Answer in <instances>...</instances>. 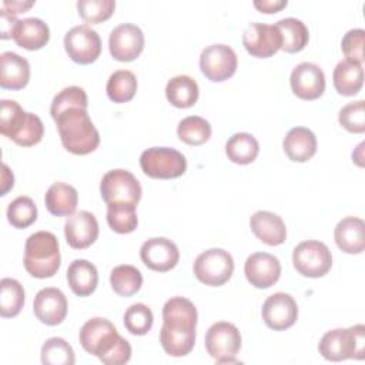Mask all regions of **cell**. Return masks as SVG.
I'll use <instances>...</instances> for the list:
<instances>
[{
  "label": "cell",
  "mask_w": 365,
  "mask_h": 365,
  "mask_svg": "<svg viewBox=\"0 0 365 365\" xmlns=\"http://www.w3.org/2000/svg\"><path fill=\"white\" fill-rule=\"evenodd\" d=\"M51 117L57 124L61 144L71 154L86 155L98 147L100 134L86 107H67Z\"/></svg>",
  "instance_id": "6da1fadb"
},
{
  "label": "cell",
  "mask_w": 365,
  "mask_h": 365,
  "mask_svg": "<svg viewBox=\"0 0 365 365\" xmlns=\"http://www.w3.org/2000/svg\"><path fill=\"white\" fill-rule=\"evenodd\" d=\"M0 133L19 145L31 147L41 141L44 125L38 115L24 111L17 101L1 100Z\"/></svg>",
  "instance_id": "7a4b0ae2"
},
{
  "label": "cell",
  "mask_w": 365,
  "mask_h": 365,
  "mask_svg": "<svg viewBox=\"0 0 365 365\" xmlns=\"http://www.w3.org/2000/svg\"><path fill=\"white\" fill-rule=\"evenodd\" d=\"M24 268L34 278L54 277L60 268L61 257L58 241L50 231L31 234L24 245Z\"/></svg>",
  "instance_id": "3957f363"
},
{
  "label": "cell",
  "mask_w": 365,
  "mask_h": 365,
  "mask_svg": "<svg viewBox=\"0 0 365 365\" xmlns=\"http://www.w3.org/2000/svg\"><path fill=\"white\" fill-rule=\"evenodd\" d=\"M78 339L84 351L97 356L107 365L118 355L125 339L117 332L115 327L106 318H91L80 329Z\"/></svg>",
  "instance_id": "277c9868"
},
{
  "label": "cell",
  "mask_w": 365,
  "mask_h": 365,
  "mask_svg": "<svg viewBox=\"0 0 365 365\" xmlns=\"http://www.w3.org/2000/svg\"><path fill=\"white\" fill-rule=\"evenodd\" d=\"M319 354L332 362L344 359H364L365 356V327L362 324L351 328L328 331L319 341Z\"/></svg>",
  "instance_id": "5b68a950"
},
{
  "label": "cell",
  "mask_w": 365,
  "mask_h": 365,
  "mask_svg": "<svg viewBox=\"0 0 365 365\" xmlns=\"http://www.w3.org/2000/svg\"><path fill=\"white\" fill-rule=\"evenodd\" d=\"M143 173L151 178L170 180L181 177L187 170L185 157L170 147H151L140 155Z\"/></svg>",
  "instance_id": "8992f818"
},
{
  "label": "cell",
  "mask_w": 365,
  "mask_h": 365,
  "mask_svg": "<svg viewBox=\"0 0 365 365\" xmlns=\"http://www.w3.org/2000/svg\"><path fill=\"white\" fill-rule=\"evenodd\" d=\"M234 272V259L222 248H210L201 252L194 261L195 278L210 287L225 284Z\"/></svg>",
  "instance_id": "52a82bcc"
},
{
  "label": "cell",
  "mask_w": 365,
  "mask_h": 365,
  "mask_svg": "<svg viewBox=\"0 0 365 365\" xmlns=\"http://www.w3.org/2000/svg\"><path fill=\"white\" fill-rule=\"evenodd\" d=\"M294 268L304 277L319 278L328 274L332 267V254L329 248L315 240L299 242L292 251Z\"/></svg>",
  "instance_id": "ba28073f"
},
{
  "label": "cell",
  "mask_w": 365,
  "mask_h": 365,
  "mask_svg": "<svg viewBox=\"0 0 365 365\" xmlns=\"http://www.w3.org/2000/svg\"><path fill=\"white\" fill-rule=\"evenodd\" d=\"M205 349L218 364L237 362V354L241 348V334L238 328L225 321L212 324L205 334Z\"/></svg>",
  "instance_id": "9c48e42d"
},
{
  "label": "cell",
  "mask_w": 365,
  "mask_h": 365,
  "mask_svg": "<svg viewBox=\"0 0 365 365\" xmlns=\"http://www.w3.org/2000/svg\"><path fill=\"white\" fill-rule=\"evenodd\" d=\"M100 192L107 204L128 202L137 205L141 198L138 180L127 170L117 168L107 171L100 182Z\"/></svg>",
  "instance_id": "30bf717a"
},
{
  "label": "cell",
  "mask_w": 365,
  "mask_h": 365,
  "mask_svg": "<svg viewBox=\"0 0 365 365\" xmlns=\"http://www.w3.org/2000/svg\"><path fill=\"white\" fill-rule=\"evenodd\" d=\"M64 48L68 57L78 64L94 63L101 53V38L87 24L71 27L64 36Z\"/></svg>",
  "instance_id": "8fae6325"
},
{
  "label": "cell",
  "mask_w": 365,
  "mask_h": 365,
  "mask_svg": "<svg viewBox=\"0 0 365 365\" xmlns=\"http://www.w3.org/2000/svg\"><path fill=\"white\" fill-rule=\"evenodd\" d=\"M238 66L235 51L227 44H211L201 51L200 68L211 81H224L234 76Z\"/></svg>",
  "instance_id": "7c38bea8"
},
{
  "label": "cell",
  "mask_w": 365,
  "mask_h": 365,
  "mask_svg": "<svg viewBox=\"0 0 365 365\" xmlns=\"http://www.w3.org/2000/svg\"><path fill=\"white\" fill-rule=\"evenodd\" d=\"M242 44L251 56L267 58L281 48L282 38L275 26L251 23L242 33Z\"/></svg>",
  "instance_id": "4fadbf2b"
},
{
  "label": "cell",
  "mask_w": 365,
  "mask_h": 365,
  "mask_svg": "<svg viewBox=\"0 0 365 365\" xmlns=\"http://www.w3.org/2000/svg\"><path fill=\"white\" fill-rule=\"evenodd\" d=\"M261 314L268 328L274 331H285L295 324L298 318V307L289 294L275 292L264 301Z\"/></svg>",
  "instance_id": "5bb4252c"
},
{
  "label": "cell",
  "mask_w": 365,
  "mask_h": 365,
  "mask_svg": "<svg viewBox=\"0 0 365 365\" xmlns=\"http://www.w3.org/2000/svg\"><path fill=\"white\" fill-rule=\"evenodd\" d=\"M108 48L115 60L133 61L141 54L144 48V34L135 24H120L110 33Z\"/></svg>",
  "instance_id": "9a60e30c"
},
{
  "label": "cell",
  "mask_w": 365,
  "mask_h": 365,
  "mask_svg": "<svg viewBox=\"0 0 365 365\" xmlns=\"http://www.w3.org/2000/svg\"><path fill=\"white\" fill-rule=\"evenodd\" d=\"M292 93L301 100H317L324 94L325 76L315 63L304 61L294 67L289 77Z\"/></svg>",
  "instance_id": "2e32d148"
},
{
  "label": "cell",
  "mask_w": 365,
  "mask_h": 365,
  "mask_svg": "<svg viewBox=\"0 0 365 365\" xmlns=\"http://www.w3.org/2000/svg\"><path fill=\"white\" fill-rule=\"evenodd\" d=\"M140 257L147 268L157 272H167L177 265L180 251L171 240L155 237L147 240L141 245Z\"/></svg>",
  "instance_id": "e0dca14e"
},
{
  "label": "cell",
  "mask_w": 365,
  "mask_h": 365,
  "mask_svg": "<svg viewBox=\"0 0 365 365\" xmlns=\"http://www.w3.org/2000/svg\"><path fill=\"white\" fill-rule=\"evenodd\" d=\"M197 309L194 304L182 297L170 298L163 307V327L161 329L171 332L195 334Z\"/></svg>",
  "instance_id": "ac0fdd59"
},
{
  "label": "cell",
  "mask_w": 365,
  "mask_h": 365,
  "mask_svg": "<svg viewBox=\"0 0 365 365\" xmlns=\"http://www.w3.org/2000/svg\"><path fill=\"white\" fill-rule=\"evenodd\" d=\"M244 272L251 285L264 289L274 285L281 275L279 259L268 252L251 254L244 265Z\"/></svg>",
  "instance_id": "d6986e66"
},
{
  "label": "cell",
  "mask_w": 365,
  "mask_h": 365,
  "mask_svg": "<svg viewBox=\"0 0 365 365\" xmlns=\"http://www.w3.org/2000/svg\"><path fill=\"white\" fill-rule=\"evenodd\" d=\"M66 241L71 248L84 250L98 237V222L88 211H77L67 217L64 222Z\"/></svg>",
  "instance_id": "ffe728a7"
},
{
  "label": "cell",
  "mask_w": 365,
  "mask_h": 365,
  "mask_svg": "<svg viewBox=\"0 0 365 365\" xmlns=\"http://www.w3.org/2000/svg\"><path fill=\"white\" fill-rule=\"evenodd\" d=\"M33 311L40 322L50 327L58 325L67 315L66 295L58 288H43L34 297Z\"/></svg>",
  "instance_id": "44dd1931"
},
{
  "label": "cell",
  "mask_w": 365,
  "mask_h": 365,
  "mask_svg": "<svg viewBox=\"0 0 365 365\" xmlns=\"http://www.w3.org/2000/svg\"><path fill=\"white\" fill-rule=\"evenodd\" d=\"M11 38L19 47L26 50H38L47 44L50 30L41 19L27 17L16 21L11 31Z\"/></svg>",
  "instance_id": "7402d4cb"
},
{
  "label": "cell",
  "mask_w": 365,
  "mask_h": 365,
  "mask_svg": "<svg viewBox=\"0 0 365 365\" xmlns=\"http://www.w3.org/2000/svg\"><path fill=\"white\" fill-rule=\"evenodd\" d=\"M30 78L29 61L13 51L0 56V86L9 90H21Z\"/></svg>",
  "instance_id": "603a6c76"
},
{
  "label": "cell",
  "mask_w": 365,
  "mask_h": 365,
  "mask_svg": "<svg viewBox=\"0 0 365 365\" xmlns=\"http://www.w3.org/2000/svg\"><path fill=\"white\" fill-rule=\"evenodd\" d=\"M254 235L267 245H279L287 238V228L282 218L269 211H257L250 218Z\"/></svg>",
  "instance_id": "cb8c5ba5"
},
{
  "label": "cell",
  "mask_w": 365,
  "mask_h": 365,
  "mask_svg": "<svg viewBox=\"0 0 365 365\" xmlns=\"http://www.w3.org/2000/svg\"><path fill=\"white\" fill-rule=\"evenodd\" d=\"M334 238L341 251L361 254L365 248V222L358 217H345L336 224Z\"/></svg>",
  "instance_id": "d4e9b609"
},
{
  "label": "cell",
  "mask_w": 365,
  "mask_h": 365,
  "mask_svg": "<svg viewBox=\"0 0 365 365\" xmlns=\"http://www.w3.org/2000/svg\"><path fill=\"white\" fill-rule=\"evenodd\" d=\"M282 145L291 161L305 163L317 153V137L307 127H294L287 133Z\"/></svg>",
  "instance_id": "484cf974"
},
{
  "label": "cell",
  "mask_w": 365,
  "mask_h": 365,
  "mask_svg": "<svg viewBox=\"0 0 365 365\" xmlns=\"http://www.w3.org/2000/svg\"><path fill=\"white\" fill-rule=\"evenodd\" d=\"M46 208L56 217L74 214L78 202V192L73 185L66 182H54L48 187L44 195Z\"/></svg>",
  "instance_id": "4316f807"
},
{
  "label": "cell",
  "mask_w": 365,
  "mask_h": 365,
  "mask_svg": "<svg viewBox=\"0 0 365 365\" xmlns=\"http://www.w3.org/2000/svg\"><path fill=\"white\" fill-rule=\"evenodd\" d=\"M335 90L345 97L355 96L364 84V68L361 63L352 60H341L332 74Z\"/></svg>",
  "instance_id": "83f0119b"
},
{
  "label": "cell",
  "mask_w": 365,
  "mask_h": 365,
  "mask_svg": "<svg viewBox=\"0 0 365 365\" xmlns=\"http://www.w3.org/2000/svg\"><path fill=\"white\" fill-rule=\"evenodd\" d=\"M67 281L76 295L87 297L97 288V268L87 259H74L67 268Z\"/></svg>",
  "instance_id": "f1b7e54d"
},
{
  "label": "cell",
  "mask_w": 365,
  "mask_h": 365,
  "mask_svg": "<svg viewBox=\"0 0 365 365\" xmlns=\"http://www.w3.org/2000/svg\"><path fill=\"white\" fill-rule=\"evenodd\" d=\"M198 84L190 76H175L168 80L165 86L167 100L178 108L192 107L198 100Z\"/></svg>",
  "instance_id": "f546056e"
},
{
  "label": "cell",
  "mask_w": 365,
  "mask_h": 365,
  "mask_svg": "<svg viewBox=\"0 0 365 365\" xmlns=\"http://www.w3.org/2000/svg\"><path fill=\"white\" fill-rule=\"evenodd\" d=\"M275 27L278 29L281 38H282V46L281 48L287 53H298L301 51L308 40H309V33L304 21L295 17H285L277 21Z\"/></svg>",
  "instance_id": "4dcf8cb0"
},
{
  "label": "cell",
  "mask_w": 365,
  "mask_h": 365,
  "mask_svg": "<svg viewBox=\"0 0 365 365\" xmlns=\"http://www.w3.org/2000/svg\"><path fill=\"white\" fill-rule=\"evenodd\" d=\"M259 153L257 138L250 133H237L225 143V154L235 164L245 165L252 163Z\"/></svg>",
  "instance_id": "1f68e13d"
},
{
  "label": "cell",
  "mask_w": 365,
  "mask_h": 365,
  "mask_svg": "<svg viewBox=\"0 0 365 365\" xmlns=\"http://www.w3.org/2000/svg\"><path fill=\"white\" fill-rule=\"evenodd\" d=\"M107 96L114 103H127L130 101L137 91V78L135 74L130 70H117L114 71L106 86Z\"/></svg>",
  "instance_id": "d6a6232c"
},
{
  "label": "cell",
  "mask_w": 365,
  "mask_h": 365,
  "mask_svg": "<svg viewBox=\"0 0 365 365\" xmlns=\"http://www.w3.org/2000/svg\"><path fill=\"white\" fill-rule=\"evenodd\" d=\"M107 222L117 234L133 232L138 224L135 205L128 202L107 204Z\"/></svg>",
  "instance_id": "836d02e7"
},
{
  "label": "cell",
  "mask_w": 365,
  "mask_h": 365,
  "mask_svg": "<svg viewBox=\"0 0 365 365\" xmlns=\"http://www.w3.org/2000/svg\"><path fill=\"white\" fill-rule=\"evenodd\" d=\"M110 284L117 295L131 297L141 288L143 275L133 265H118L110 274Z\"/></svg>",
  "instance_id": "e575fe53"
},
{
  "label": "cell",
  "mask_w": 365,
  "mask_h": 365,
  "mask_svg": "<svg viewBox=\"0 0 365 365\" xmlns=\"http://www.w3.org/2000/svg\"><path fill=\"white\" fill-rule=\"evenodd\" d=\"M0 315L3 318H11L19 315L24 305L23 285L13 278H3L0 281Z\"/></svg>",
  "instance_id": "d590c367"
},
{
  "label": "cell",
  "mask_w": 365,
  "mask_h": 365,
  "mask_svg": "<svg viewBox=\"0 0 365 365\" xmlns=\"http://www.w3.org/2000/svg\"><path fill=\"white\" fill-rule=\"evenodd\" d=\"M177 134L178 138L188 145H201L210 140L211 125L200 115H190L178 123Z\"/></svg>",
  "instance_id": "8d00e7d4"
},
{
  "label": "cell",
  "mask_w": 365,
  "mask_h": 365,
  "mask_svg": "<svg viewBox=\"0 0 365 365\" xmlns=\"http://www.w3.org/2000/svg\"><path fill=\"white\" fill-rule=\"evenodd\" d=\"M74 361V351L63 338H48L41 346V362L44 365H73Z\"/></svg>",
  "instance_id": "74e56055"
},
{
  "label": "cell",
  "mask_w": 365,
  "mask_h": 365,
  "mask_svg": "<svg viewBox=\"0 0 365 365\" xmlns=\"http://www.w3.org/2000/svg\"><path fill=\"white\" fill-rule=\"evenodd\" d=\"M7 220L14 228H27L37 220V207L30 197L20 195L7 207Z\"/></svg>",
  "instance_id": "f35d334b"
},
{
  "label": "cell",
  "mask_w": 365,
  "mask_h": 365,
  "mask_svg": "<svg viewBox=\"0 0 365 365\" xmlns=\"http://www.w3.org/2000/svg\"><path fill=\"white\" fill-rule=\"evenodd\" d=\"M154 322L151 309L145 304H133L124 312V327L133 335H145Z\"/></svg>",
  "instance_id": "ab89813d"
},
{
  "label": "cell",
  "mask_w": 365,
  "mask_h": 365,
  "mask_svg": "<svg viewBox=\"0 0 365 365\" xmlns=\"http://www.w3.org/2000/svg\"><path fill=\"white\" fill-rule=\"evenodd\" d=\"M115 9L114 0H78L77 10L80 17L90 24L101 23L111 17Z\"/></svg>",
  "instance_id": "60d3db41"
},
{
  "label": "cell",
  "mask_w": 365,
  "mask_h": 365,
  "mask_svg": "<svg viewBox=\"0 0 365 365\" xmlns=\"http://www.w3.org/2000/svg\"><path fill=\"white\" fill-rule=\"evenodd\" d=\"M339 124L349 133L361 134L365 131V104L364 100L344 106L338 114Z\"/></svg>",
  "instance_id": "b9f144b4"
},
{
  "label": "cell",
  "mask_w": 365,
  "mask_h": 365,
  "mask_svg": "<svg viewBox=\"0 0 365 365\" xmlns=\"http://www.w3.org/2000/svg\"><path fill=\"white\" fill-rule=\"evenodd\" d=\"M73 106H80V107H88V100H87V94L86 91L78 87V86H70L63 88L58 94L54 96L53 101H51V107H50V114L54 115L58 111L67 108V107H73Z\"/></svg>",
  "instance_id": "7bdbcfd3"
},
{
  "label": "cell",
  "mask_w": 365,
  "mask_h": 365,
  "mask_svg": "<svg viewBox=\"0 0 365 365\" xmlns=\"http://www.w3.org/2000/svg\"><path fill=\"white\" fill-rule=\"evenodd\" d=\"M364 38H365V31L362 29H351L349 31L345 33V36L341 41V48L348 60L362 64V61H364Z\"/></svg>",
  "instance_id": "ee69618b"
},
{
  "label": "cell",
  "mask_w": 365,
  "mask_h": 365,
  "mask_svg": "<svg viewBox=\"0 0 365 365\" xmlns=\"http://www.w3.org/2000/svg\"><path fill=\"white\" fill-rule=\"evenodd\" d=\"M288 4L287 0H255L254 7L262 13H277Z\"/></svg>",
  "instance_id": "f6af8a7d"
},
{
  "label": "cell",
  "mask_w": 365,
  "mask_h": 365,
  "mask_svg": "<svg viewBox=\"0 0 365 365\" xmlns=\"http://www.w3.org/2000/svg\"><path fill=\"white\" fill-rule=\"evenodd\" d=\"M17 19L13 14H9L4 10H0V29H1V38H10L13 27L16 24Z\"/></svg>",
  "instance_id": "bcb514c9"
},
{
  "label": "cell",
  "mask_w": 365,
  "mask_h": 365,
  "mask_svg": "<svg viewBox=\"0 0 365 365\" xmlns=\"http://www.w3.org/2000/svg\"><path fill=\"white\" fill-rule=\"evenodd\" d=\"M33 4H34V1H3L1 3V10L7 11L9 14L16 16L19 13H24Z\"/></svg>",
  "instance_id": "7dc6e473"
},
{
  "label": "cell",
  "mask_w": 365,
  "mask_h": 365,
  "mask_svg": "<svg viewBox=\"0 0 365 365\" xmlns=\"http://www.w3.org/2000/svg\"><path fill=\"white\" fill-rule=\"evenodd\" d=\"M1 168H3V171H1V195H6V192L14 184V177H13V173L9 170V167L6 164H3Z\"/></svg>",
  "instance_id": "c3c4849f"
},
{
  "label": "cell",
  "mask_w": 365,
  "mask_h": 365,
  "mask_svg": "<svg viewBox=\"0 0 365 365\" xmlns=\"http://www.w3.org/2000/svg\"><path fill=\"white\" fill-rule=\"evenodd\" d=\"M362 147H364V143H361L359 145H358V148H356V151L358 153H361L362 151ZM356 158V154H352V160H355ZM359 160H362V157L359 155V158H356V163H358V165H361V163H359Z\"/></svg>",
  "instance_id": "681fc988"
}]
</instances>
